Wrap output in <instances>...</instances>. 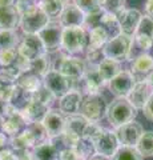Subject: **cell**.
I'll return each mask as SVG.
<instances>
[{
    "mask_svg": "<svg viewBox=\"0 0 153 160\" xmlns=\"http://www.w3.org/2000/svg\"><path fill=\"white\" fill-rule=\"evenodd\" d=\"M9 148H11V146H9V139L7 138V135L0 133V155Z\"/></svg>",
    "mask_w": 153,
    "mask_h": 160,
    "instance_id": "48",
    "label": "cell"
},
{
    "mask_svg": "<svg viewBox=\"0 0 153 160\" xmlns=\"http://www.w3.org/2000/svg\"><path fill=\"white\" fill-rule=\"evenodd\" d=\"M59 22L63 27H84L85 13L75 3H69L59 15Z\"/></svg>",
    "mask_w": 153,
    "mask_h": 160,
    "instance_id": "18",
    "label": "cell"
},
{
    "mask_svg": "<svg viewBox=\"0 0 153 160\" xmlns=\"http://www.w3.org/2000/svg\"><path fill=\"white\" fill-rule=\"evenodd\" d=\"M35 160H59L60 152L51 144V142L43 143L32 149Z\"/></svg>",
    "mask_w": 153,
    "mask_h": 160,
    "instance_id": "32",
    "label": "cell"
},
{
    "mask_svg": "<svg viewBox=\"0 0 153 160\" xmlns=\"http://www.w3.org/2000/svg\"><path fill=\"white\" fill-rule=\"evenodd\" d=\"M55 99H56V98L53 96L52 92L49 91V89H48L45 86H44V84L37 89L35 93H32V100H35V102H39V103L44 104V106H47L48 108L53 104Z\"/></svg>",
    "mask_w": 153,
    "mask_h": 160,
    "instance_id": "39",
    "label": "cell"
},
{
    "mask_svg": "<svg viewBox=\"0 0 153 160\" xmlns=\"http://www.w3.org/2000/svg\"><path fill=\"white\" fill-rule=\"evenodd\" d=\"M11 104L6 100H0V118H4L8 113V111L11 109Z\"/></svg>",
    "mask_w": 153,
    "mask_h": 160,
    "instance_id": "49",
    "label": "cell"
},
{
    "mask_svg": "<svg viewBox=\"0 0 153 160\" xmlns=\"http://www.w3.org/2000/svg\"><path fill=\"white\" fill-rule=\"evenodd\" d=\"M48 111L49 108L47 106H44V104L39 102H35V100H31V103L23 109L22 113L24 119L27 120V123L31 124V123H43Z\"/></svg>",
    "mask_w": 153,
    "mask_h": 160,
    "instance_id": "24",
    "label": "cell"
},
{
    "mask_svg": "<svg viewBox=\"0 0 153 160\" xmlns=\"http://www.w3.org/2000/svg\"><path fill=\"white\" fill-rule=\"evenodd\" d=\"M43 84L52 92V95L56 99H61L73 89V83L56 69L49 71L43 78Z\"/></svg>",
    "mask_w": 153,
    "mask_h": 160,
    "instance_id": "9",
    "label": "cell"
},
{
    "mask_svg": "<svg viewBox=\"0 0 153 160\" xmlns=\"http://www.w3.org/2000/svg\"><path fill=\"white\" fill-rule=\"evenodd\" d=\"M97 69L105 83H109L113 78H116L122 71L120 62L113 59H108V58H104L101 60V63L97 66Z\"/></svg>",
    "mask_w": 153,
    "mask_h": 160,
    "instance_id": "26",
    "label": "cell"
},
{
    "mask_svg": "<svg viewBox=\"0 0 153 160\" xmlns=\"http://www.w3.org/2000/svg\"><path fill=\"white\" fill-rule=\"evenodd\" d=\"M109 40V36L105 32V29L97 26L95 28L89 29V36H88V46L87 51H97V49H103L105 44Z\"/></svg>",
    "mask_w": 153,
    "mask_h": 160,
    "instance_id": "25",
    "label": "cell"
},
{
    "mask_svg": "<svg viewBox=\"0 0 153 160\" xmlns=\"http://www.w3.org/2000/svg\"><path fill=\"white\" fill-rule=\"evenodd\" d=\"M107 109L108 104L105 98L101 93L96 95H85L83 96L80 112L87 120L92 123H98L101 119L107 116Z\"/></svg>",
    "mask_w": 153,
    "mask_h": 160,
    "instance_id": "2",
    "label": "cell"
},
{
    "mask_svg": "<svg viewBox=\"0 0 153 160\" xmlns=\"http://www.w3.org/2000/svg\"><path fill=\"white\" fill-rule=\"evenodd\" d=\"M27 126H28V123H27V120L24 119L23 113L13 107H11L8 113L3 118L4 133L8 135V136H11V138L20 135L24 129L27 128Z\"/></svg>",
    "mask_w": 153,
    "mask_h": 160,
    "instance_id": "14",
    "label": "cell"
},
{
    "mask_svg": "<svg viewBox=\"0 0 153 160\" xmlns=\"http://www.w3.org/2000/svg\"><path fill=\"white\" fill-rule=\"evenodd\" d=\"M32 100V93L27 92L26 89H23L20 86H17V84H15L13 87V91H12V95L11 98H9V104L16 108L17 111H23L24 108H26L29 103H31Z\"/></svg>",
    "mask_w": 153,
    "mask_h": 160,
    "instance_id": "27",
    "label": "cell"
},
{
    "mask_svg": "<svg viewBox=\"0 0 153 160\" xmlns=\"http://www.w3.org/2000/svg\"><path fill=\"white\" fill-rule=\"evenodd\" d=\"M98 26L105 29V32L108 33L109 39L116 38L117 35L121 33V28H120V23H118V19H117L116 15H113V13L103 12L101 16H100V22H98Z\"/></svg>",
    "mask_w": 153,
    "mask_h": 160,
    "instance_id": "28",
    "label": "cell"
},
{
    "mask_svg": "<svg viewBox=\"0 0 153 160\" xmlns=\"http://www.w3.org/2000/svg\"><path fill=\"white\" fill-rule=\"evenodd\" d=\"M135 84L136 79L131 71H121L108 83V87H109L111 93H113L116 98H128Z\"/></svg>",
    "mask_w": 153,
    "mask_h": 160,
    "instance_id": "13",
    "label": "cell"
},
{
    "mask_svg": "<svg viewBox=\"0 0 153 160\" xmlns=\"http://www.w3.org/2000/svg\"><path fill=\"white\" fill-rule=\"evenodd\" d=\"M136 116L137 109L132 106L127 98H116L108 104L107 119L111 126L115 127V129L129 122H133Z\"/></svg>",
    "mask_w": 153,
    "mask_h": 160,
    "instance_id": "1",
    "label": "cell"
},
{
    "mask_svg": "<svg viewBox=\"0 0 153 160\" xmlns=\"http://www.w3.org/2000/svg\"><path fill=\"white\" fill-rule=\"evenodd\" d=\"M73 3L85 13V16L103 12V8L100 7L97 0H73Z\"/></svg>",
    "mask_w": 153,
    "mask_h": 160,
    "instance_id": "38",
    "label": "cell"
},
{
    "mask_svg": "<svg viewBox=\"0 0 153 160\" xmlns=\"http://www.w3.org/2000/svg\"><path fill=\"white\" fill-rule=\"evenodd\" d=\"M52 69H53L52 68V60L49 58V53H44L29 63V71L28 72L35 73L39 78L43 79L49 71H52Z\"/></svg>",
    "mask_w": 153,
    "mask_h": 160,
    "instance_id": "29",
    "label": "cell"
},
{
    "mask_svg": "<svg viewBox=\"0 0 153 160\" xmlns=\"http://www.w3.org/2000/svg\"><path fill=\"white\" fill-rule=\"evenodd\" d=\"M116 136L118 139L120 146H127V147H136L139 143L140 138L144 133V128L139 122H129L124 124V126L118 127L115 129Z\"/></svg>",
    "mask_w": 153,
    "mask_h": 160,
    "instance_id": "12",
    "label": "cell"
},
{
    "mask_svg": "<svg viewBox=\"0 0 153 160\" xmlns=\"http://www.w3.org/2000/svg\"><path fill=\"white\" fill-rule=\"evenodd\" d=\"M77 140L72 139L69 135H67L65 132H63L60 135H57V136L51 138V139H49V142H51V144L57 149L59 152H61V151H64V149L73 148V146H75V143L77 142Z\"/></svg>",
    "mask_w": 153,
    "mask_h": 160,
    "instance_id": "36",
    "label": "cell"
},
{
    "mask_svg": "<svg viewBox=\"0 0 153 160\" xmlns=\"http://www.w3.org/2000/svg\"><path fill=\"white\" fill-rule=\"evenodd\" d=\"M89 123V120H87L81 113H75L65 116V128L64 132L67 135H69L72 139H80L84 136V131Z\"/></svg>",
    "mask_w": 153,
    "mask_h": 160,
    "instance_id": "23",
    "label": "cell"
},
{
    "mask_svg": "<svg viewBox=\"0 0 153 160\" xmlns=\"http://www.w3.org/2000/svg\"><path fill=\"white\" fill-rule=\"evenodd\" d=\"M141 18H142L141 12L136 8H128V9H124L122 12H120L117 15V19H118V23H120L121 33L133 38L137 28H139Z\"/></svg>",
    "mask_w": 153,
    "mask_h": 160,
    "instance_id": "15",
    "label": "cell"
},
{
    "mask_svg": "<svg viewBox=\"0 0 153 160\" xmlns=\"http://www.w3.org/2000/svg\"><path fill=\"white\" fill-rule=\"evenodd\" d=\"M104 79L101 78L100 72H98L97 67L91 66L89 68L87 67V71L84 73V76L73 84V89H76L79 92H85V95H96L100 93L101 89L105 86Z\"/></svg>",
    "mask_w": 153,
    "mask_h": 160,
    "instance_id": "7",
    "label": "cell"
},
{
    "mask_svg": "<svg viewBox=\"0 0 153 160\" xmlns=\"http://www.w3.org/2000/svg\"><path fill=\"white\" fill-rule=\"evenodd\" d=\"M125 9V0H105L103 11L108 13L117 15Z\"/></svg>",
    "mask_w": 153,
    "mask_h": 160,
    "instance_id": "42",
    "label": "cell"
},
{
    "mask_svg": "<svg viewBox=\"0 0 153 160\" xmlns=\"http://www.w3.org/2000/svg\"><path fill=\"white\" fill-rule=\"evenodd\" d=\"M146 82H148V84H149V86L152 87V89H153V72H152V73L149 75V76H148Z\"/></svg>",
    "mask_w": 153,
    "mask_h": 160,
    "instance_id": "54",
    "label": "cell"
},
{
    "mask_svg": "<svg viewBox=\"0 0 153 160\" xmlns=\"http://www.w3.org/2000/svg\"><path fill=\"white\" fill-rule=\"evenodd\" d=\"M92 142L95 144L96 153L103 155V156H105L108 159L112 158L117 152V149L120 148V143H118L116 132L107 128H104V131L98 135L96 139H93Z\"/></svg>",
    "mask_w": 153,
    "mask_h": 160,
    "instance_id": "11",
    "label": "cell"
},
{
    "mask_svg": "<svg viewBox=\"0 0 153 160\" xmlns=\"http://www.w3.org/2000/svg\"><path fill=\"white\" fill-rule=\"evenodd\" d=\"M145 13L146 16L153 19V0H146L145 3Z\"/></svg>",
    "mask_w": 153,
    "mask_h": 160,
    "instance_id": "51",
    "label": "cell"
},
{
    "mask_svg": "<svg viewBox=\"0 0 153 160\" xmlns=\"http://www.w3.org/2000/svg\"><path fill=\"white\" fill-rule=\"evenodd\" d=\"M17 0H0V4L3 6H16Z\"/></svg>",
    "mask_w": 153,
    "mask_h": 160,
    "instance_id": "52",
    "label": "cell"
},
{
    "mask_svg": "<svg viewBox=\"0 0 153 160\" xmlns=\"http://www.w3.org/2000/svg\"><path fill=\"white\" fill-rule=\"evenodd\" d=\"M17 59V48H0V66L8 67Z\"/></svg>",
    "mask_w": 153,
    "mask_h": 160,
    "instance_id": "41",
    "label": "cell"
},
{
    "mask_svg": "<svg viewBox=\"0 0 153 160\" xmlns=\"http://www.w3.org/2000/svg\"><path fill=\"white\" fill-rule=\"evenodd\" d=\"M136 149L142 158L153 156V131H146L142 133L136 146Z\"/></svg>",
    "mask_w": 153,
    "mask_h": 160,
    "instance_id": "35",
    "label": "cell"
},
{
    "mask_svg": "<svg viewBox=\"0 0 153 160\" xmlns=\"http://www.w3.org/2000/svg\"><path fill=\"white\" fill-rule=\"evenodd\" d=\"M16 83L8 82V80L3 79L0 76V100H6V102H9V98L12 95L13 87Z\"/></svg>",
    "mask_w": 153,
    "mask_h": 160,
    "instance_id": "43",
    "label": "cell"
},
{
    "mask_svg": "<svg viewBox=\"0 0 153 160\" xmlns=\"http://www.w3.org/2000/svg\"><path fill=\"white\" fill-rule=\"evenodd\" d=\"M17 52L19 55H22L23 58L28 59L29 62L37 59L39 56L47 53L45 47L41 42L40 36L36 35H24L23 40L20 42V44L17 46Z\"/></svg>",
    "mask_w": 153,
    "mask_h": 160,
    "instance_id": "10",
    "label": "cell"
},
{
    "mask_svg": "<svg viewBox=\"0 0 153 160\" xmlns=\"http://www.w3.org/2000/svg\"><path fill=\"white\" fill-rule=\"evenodd\" d=\"M88 160H108V158L103 156V155H98V153H96L95 156H92L91 159H88Z\"/></svg>",
    "mask_w": 153,
    "mask_h": 160,
    "instance_id": "53",
    "label": "cell"
},
{
    "mask_svg": "<svg viewBox=\"0 0 153 160\" xmlns=\"http://www.w3.org/2000/svg\"><path fill=\"white\" fill-rule=\"evenodd\" d=\"M59 160H79L77 155L75 152L73 148H69V149H64V151L60 152L59 155Z\"/></svg>",
    "mask_w": 153,
    "mask_h": 160,
    "instance_id": "45",
    "label": "cell"
},
{
    "mask_svg": "<svg viewBox=\"0 0 153 160\" xmlns=\"http://www.w3.org/2000/svg\"><path fill=\"white\" fill-rule=\"evenodd\" d=\"M19 44V36L15 29L0 31V48H17Z\"/></svg>",
    "mask_w": 153,
    "mask_h": 160,
    "instance_id": "40",
    "label": "cell"
},
{
    "mask_svg": "<svg viewBox=\"0 0 153 160\" xmlns=\"http://www.w3.org/2000/svg\"><path fill=\"white\" fill-rule=\"evenodd\" d=\"M20 12L16 6L0 4V31H12L20 24Z\"/></svg>",
    "mask_w": 153,
    "mask_h": 160,
    "instance_id": "22",
    "label": "cell"
},
{
    "mask_svg": "<svg viewBox=\"0 0 153 160\" xmlns=\"http://www.w3.org/2000/svg\"><path fill=\"white\" fill-rule=\"evenodd\" d=\"M26 131L29 133V136H31L32 142H33V146L37 147L40 146L43 143H47L49 142V136L45 131V128H44L43 123H31L28 124Z\"/></svg>",
    "mask_w": 153,
    "mask_h": 160,
    "instance_id": "33",
    "label": "cell"
},
{
    "mask_svg": "<svg viewBox=\"0 0 153 160\" xmlns=\"http://www.w3.org/2000/svg\"><path fill=\"white\" fill-rule=\"evenodd\" d=\"M88 46V36L84 27H64L61 48L67 53H80Z\"/></svg>",
    "mask_w": 153,
    "mask_h": 160,
    "instance_id": "3",
    "label": "cell"
},
{
    "mask_svg": "<svg viewBox=\"0 0 153 160\" xmlns=\"http://www.w3.org/2000/svg\"><path fill=\"white\" fill-rule=\"evenodd\" d=\"M103 131H104V128H103L98 123L89 122V123H88V126H87V128H85V131H84V136L93 140V139H96Z\"/></svg>",
    "mask_w": 153,
    "mask_h": 160,
    "instance_id": "44",
    "label": "cell"
},
{
    "mask_svg": "<svg viewBox=\"0 0 153 160\" xmlns=\"http://www.w3.org/2000/svg\"><path fill=\"white\" fill-rule=\"evenodd\" d=\"M0 160H17V158H16V155H15V152L9 148L0 155Z\"/></svg>",
    "mask_w": 153,
    "mask_h": 160,
    "instance_id": "50",
    "label": "cell"
},
{
    "mask_svg": "<svg viewBox=\"0 0 153 160\" xmlns=\"http://www.w3.org/2000/svg\"><path fill=\"white\" fill-rule=\"evenodd\" d=\"M135 40L131 36H127L124 33L117 35L116 38L109 39L104 47V56L108 59H113L117 62L128 60L131 56V51Z\"/></svg>",
    "mask_w": 153,
    "mask_h": 160,
    "instance_id": "4",
    "label": "cell"
},
{
    "mask_svg": "<svg viewBox=\"0 0 153 160\" xmlns=\"http://www.w3.org/2000/svg\"><path fill=\"white\" fill-rule=\"evenodd\" d=\"M0 133H4V129H3V118H0Z\"/></svg>",
    "mask_w": 153,
    "mask_h": 160,
    "instance_id": "55",
    "label": "cell"
},
{
    "mask_svg": "<svg viewBox=\"0 0 153 160\" xmlns=\"http://www.w3.org/2000/svg\"><path fill=\"white\" fill-rule=\"evenodd\" d=\"M73 149H75L79 160H88L96 155L95 144H93L91 139H88L85 136H83L77 140L75 146H73Z\"/></svg>",
    "mask_w": 153,
    "mask_h": 160,
    "instance_id": "30",
    "label": "cell"
},
{
    "mask_svg": "<svg viewBox=\"0 0 153 160\" xmlns=\"http://www.w3.org/2000/svg\"><path fill=\"white\" fill-rule=\"evenodd\" d=\"M131 72L136 82H145L148 76L153 72V58L148 53L139 55L132 63Z\"/></svg>",
    "mask_w": 153,
    "mask_h": 160,
    "instance_id": "20",
    "label": "cell"
},
{
    "mask_svg": "<svg viewBox=\"0 0 153 160\" xmlns=\"http://www.w3.org/2000/svg\"><path fill=\"white\" fill-rule=\"evenodd\" d=\"M53 69L63 73L67 79H69L75 84L84 76V73L87 71V63L80 58L63 55L60 60L57 62V64L53 67Z\"/></svg>",
    "mask_w": 153,
    "mask_h": 160,
    "instance_id": "5",
    "label": "cell"
},
{
    "mask_svg": "<svg viewBox=\"0 0 153 160\" xmlns=\"http://www.w3.org/2000/svg\"><path fill=\"white\" fill-rule=\"evenodd\" d=\"M63 31L64 27L59 20H49V23L37 33L45 47L47 53L57 52L61 48Z\"/></svg>",
    "mask_w": 153,
    "mask_h": 160,
    "instance_id": "6",
    "label": "cell"
},
{
    "mask_svg": "<svg viewBox=\"0 0 153 160\" xmlns=\"http://www.w3.org/2000/svg\"><path fill=\"white\" fill-rule=\"evenodd\" d=\"M142 111H144L145 118L148 120H151V122H153V93L149 98V100H148V103L145 104V107L142 108Z\"/></svg>",
    "mask_w": 153,
    "mask_h": 160,
    "instance_id": "47",
    "label": "cell"
},
{
    "mask_svg": "<svg viewBox=\"0 0 153 160\" xmlns=\"http://www.w3.org/2000/svg\"><path fill=\"white\" fill-rule=\"evenodd\" d=\"M43 126L45 128L49 139L57 136L64 132L65 128V115H63L60 109H49L43 120Z\"/></svg>",
    "mask_w": 153,
    "mask_h": 160,
    "instance_id": "17",
    "label": "cell"
},
{
    "mask_svg": "<svg viewBox=\"0 0 153 160\" xmlns=\"http://www.w3.org/2000/svg\"><path fill=\"white\" fill-rule=\"evenodd\" d=\"M81 102H83V93L76 91V89H72L65 96L59 99V109L65 116L79 113L80 112Z\"/></svg>",
    "mask_w": 153,
    "mask_h": 160,
    "instance_id": "21",
    "label": "cell"
},
{
    "mask_svg": "<svg viewBox=\"0 0 153 160\" xmlns=\"http://www.w3.org/2000/svg\"><path fill=\"white\" fill-rule=\"evenodd\" d=\"M69 3H71V0H41L39 7H40L49 18H55V16H59L63 9Z\"/></svg>",
    "mask_w": 153,
    "mask_h": 160,
    "instance_id": "34",
    "label": "cell"
},
{
    "mask_svg": "<svg viewBox=\"0 0 153 160\" xmlns=\"http://www.w3.org/2000/svg\"><path fill=\"white\" fill-rule=\"evenodd\" d=\"M133 40L144 51H148L153 47V19L146 15L141 18V22L135 36H133Z\"/></svg>",
    "mask_w": 153,
    "mask_h": 160,
    "instance_id": "16",
    "label": "cell"
},
{
    "mask_svg": "<svg viewBox=\"0 0 153 160\" xmlns=\"http://www.w3.org/2000/svg\"><path fill=\"white\" fill-rule=\"evenodd\" d=\"M17 160H35L32 149H22V151H13Z\"/></svg>",
    "mask_w": 153,
    "mask_h": 160,
    "instance_id": "46",
    "label": "cell"
},
{
    "mask_svg": "<svg viewBox=\"0 0 153 160\" xmlns=\"http://www.w3.org/2000/svg\"><path fill=\"white\" fill-rule=\"evenodd\" d=\"M17 86H20L23 89H26L29 93H35L39 88L43 86V79L32 72H24L16 82Z\"/></svg>",
    "mask_w": 153,
    "mask_h": 160,
    "instance_id": "31",
    "label": "cell"
},
{
    "mask_svg": "<svg viewBox=\"0 0 153 160\" xmlns=\"http://www.w3.org/2000/svg\"><path fill=\"white\" fill-rule=\"evenodd\" d=\"M112 160H142V156L139 153L136 147L120 146L117 152L112 156Z\"/></svg>",
    "mask_w": 153,
    "mask_h": 160,
    "instance_id": "37",
    "label": "cell"
},
{
    "mask_svg": "<svg viewBox=\"0 0 153 160\" xmlns=\"http://www.w3.org/2000/svg\"><path fill=\"white\" fill-rule=\"evenodd\" d=\"M153 89L152 87L148 84V82H136L135 87L131 91V93L128 95V100L131 102V104L135 107L137 111L142 109L145 107V104L148 103V100L152 96Z\"/></svg>",
    "mask_w": 153,
    "mask_h": 160,
    "instance_id": "19",
    "label": "cell"
},
{
    "mask_svg": "<svg viewBox=\"0 0 153 160\" xmlns=\"http://www.w3.org/2000/svg\"><path fill=\"white\" fill-rule=\"evenodd\" d=\"M49 23V16L40 7L20 16V28L24 35H36Z\"/></svg>",
    "mask_w": 153,
    "mask_h": 160,
    "instance_id": "8",
    "label": "cell"
}]
</instances>
